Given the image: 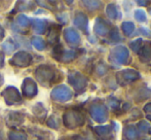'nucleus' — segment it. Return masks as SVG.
<instances>
[{"label": "nucleus", "mask_w": 151, "mask_h": 140, "mask_svg": "<svg viewBox=\"0 0 151 140\" xmlns=\"http://www.w3.org/2000/svg\"><path fill=\"white\" fill-rule=\"evenodd\" d=\"M148 133H149V134L151 135V128H149V130H148Z\"/></svg>", "instance_id": "49530a36"}, {"label": "nucleus", "mask_w": 151, "mask_h": 140, "mask_svg": "<svg viewBox=\"0 0 151 140\" xmlns=\"http://www.w3.org/2000/svg\"><path fill=\"white\" fill-rule=\"evenodd\" d=\"M2 48H3L4 52H6L7 54H10V53H12L14 50L17 48V44L14 42V40L12 39H7L6 41H4L3 43H2Z\"/></svg>", "instance_id": "b1692460"}, {"label": "nucleus", "mask_w": 151, "mask_h": 140, "mask_svg": "<svg viewBox=\"0 0 151 140\" xmlns=\"http://www.w3.org/2000/svg\"><path fill=\"white\" fill-rule=\"evenodd\" d=\"M48 22L46 20H40V19H35L32 21V28H33L34 32L37 34H43L45 31L47 30Z\"/></svg>", "instance_id": "f3484780"}, {"label": "nucleus", "mask_w": 151, "mask_h": 140, "mask_svg": "<svg viewBox=\"0 0 151 140\" xmlns=\"http://www.w3.org/2000/svg\"><path fill=\"white\" fill-rule=\"evenodd\" d=\"M7 105H14L22 102V97L18 89L14 87H7L3 92L1 93Z\"/></svg>", "instance_id": "1a4fd4ad"}, {"label": "nucleus", "mask_w": 151, "mask_h": 140, "mask_svg": "<svg viewBox=\"0 0 151 140\" xmlns=\"http://www.w3.org/2000/svg\"><path fill=\"white\" fill-rule=\"evenodd\" d=\"M138 55H139V59L142 62H149L151 61V46L148 43H145V45H142Z\"/></svg>", "instance_id": "aec40b11"}, {"label": "nucleus", "mask_w": 151, "mask_h": 140, "mask_svg": "<svg viewBox=\"0 0 151 140\" xmlns=\"http://www.w3.org/2000/svg\"><path fill=\"white\" fill-rule=\"evenodd\" d=\"M106 14L110 20H119L121 19V12L115 3H109L106 7Z\"/></svg>", "instance_id": "a211bd4d"}, {"label": "nucleus", "mask_w": 151, "mask_h": 140, "mask_svg": "<svg viewBox=\"0 0 151 140\" xmlns=\"http://www.w3.org/2000/svg\"><path fill=\"white\" fill-rule=\"evenodd\" d=\"M139 33H141V34L143 36H145V37H150L151 36V31L148 28H145V27H141V28L139 29Z\"/></svg>", "instance_id": "58836bf2"}, {"label": "nucleus", "mask_w": 151, "mask_h": 140, "mask_svg": "<svg viewBox=\"0 0 151 140\" xmlns=\"http://www.w3.org/2000/svg\"><path fill=\"white\" fill-rule=\"evenodd\" d=\"M144 112H145L147 115H151V102L144 106Z\"/></svg>", "instance_id": "ea45409f"}, {"label": "nucleus", "mask_w": 151, "mask_h": 140, "mask_svg": "<svg viewBox=\"0 0 151 140\" xmlns=\"http://www.w3.org/2000/svg\"><path fill=\"white\" fill-rule=\"evenodd\" d=\"M95 32L100 36H107L112 30V25L102 18H97L95 21Z\"/></svg>", "instance_id": "9d476101"}, {"label": "nucleus", "mask_w": 151, "mask_h": 140, "mask_svg": "<svg viewBox=\"0 0 151 140\" xmlns=\"http://www.w3.org/2000/svg\"><path fill=\"white\" fill-rule=\"evenodd\" d=\"M0 140H2V139H1V138H0Z\"/></svg>", "instance_id": "de8ad7c7"}, {"label": "nucleus", "mask_w": 151, "mask_h": 140, "mask_svg": "<svg viewBox=\"0 0 151 140\" xmlns=\"http://www.w3.org/2000/svg\"><path fill=\"white\" fill-rule=\"evenodd\" d=\"M140 78H141V74L135 69H123L116 73V80L121 87L133 84L134 82L140 79Z\"/></svg>", "instance_id": "20e7f679"}, {"label": "nucleus", "mask_w": 151, "mask_h": 140, "mask_svg": "<svg viewBox=\"0 0 151 140\" xmlns=\"http://www.w3.org/2000/svg\"><path fill=\"white\" fill-rule=\"evenodd\" d=\"M127 108H129V104H127V103H124V104H123V109L127 110Z\"/></svg>", "instance_id": "a18cd8bd"}, {"label": "nucleus", "mask_w": 151, "mask_h": 140, "mask_svg": "<svg viewBox=\"0 0 151 140\" xmlns=\"http://www.w3.org/2000/svg\"><path fill=\"white\" fill-rule=\"evenodd\" d=\"M3 82H4V79H3V76L1 75V74H0V87L2 86V84H3Z\"/></svg>", "instance_id": "c03bdc74"}, {"label": "nucleus", "mask_w": 151, "mask_h": 140, "mask_svg": "<svg viewBox=\"0 0 151 140\" xmlns=\"http://www.w3.org/2000/svg\"><path fill=\"white\" fill-rule=\"evenodd\" d=\"M64 37L69 44H78L80 42V36L78 32L72 28H68L64 31Z\"/></svg>", "instance_id": "2eb2a0df"}, {"label": "nucleus", "mask_w": 151, "mask_h": 140, "mask_svg": "<svg viewBox=\"0 0 151 140\" xmlns=\"http://www.w3.org/2000/svg\"><path fill=\"white\" fill-rule=\"evenodd\" d=\"M96 71H97L98 75H100V76L104 75V74H106V73H107V71H108L107 65H106L105 63H103V62H100L99 64L97 65Z\"/></svg>", "instance_id": "72a5a7b5"}, {"label": "nucleus", "mask_w": 151, "mask_h": 140, "mask_svg": "<svg viewBox=\"0 0 151 140\" xmlns=\"http://www.w3.org/2000/svg\"><path fill=\"white\" fill-rule=\"evenodd\" d=\"M142 43H143V40H142L141 38H138V39L134 40V41H132L131 43H129V48H131L134 52L138 54L139 51L141 50V48H142Z\"/></svg>", "instance_id": "7c9ffc66"}, {"label": "nucleus", "mask_w": 151, "mask_h": 140, "mask_svg": "<svg viewBox=\"0 0 151 140\" xmlns=\"http://www.w3.org/2000/svg\"><path fill=\"white\" fill-rule=\"evenodd\" d=\"M135 19L138 21V22H141V23L145 22V21H146L145 12H144V10H142V9H137L135 12Z\"/></svg>", "instance_id": "f704fd0d"}, {"label": "nucleus", "mask_w": 151, "mask_h": 140, "mask_svg": "<svg viewBox=\"0 0 151 140\" xmlns=\"http://www.w3.org/2000/svg\"><path fill=\"white\" fill-rule=\"evenodd\" d=\"M121 30L125 36H131L135 31V24L133 22H129V21L123 22L121 24Z\"/></svg>", "instance_id": "5701e85b"}, {"label": "nucleus", "mask_w": 151, "mask_h": 140, "mask_svg": "<svg viewBox=\"0 0 151 140\" xmlns=\"http://www.w3.org/2000/svg\"><path fill=\"white\" fill-rule=\"evenodd\" d=\"M32 61H33V57L29 53L26 52H18L17 54L14 55L12 59H10L9 62L12 63L14 66L21 67V68H25V67H28L32 64Z\"/></svg>", "instance_id": "6e6552de"}, {"label": "nucleus", "mask_w": 151, "mask_h": 140, "mask_svg": "<svg viewBox=\"0 0 151 140\" xmlns=\"http://www.w3.org/2000/svg\"><path fill=\"white\" fill-rule=\"evenodd\" d=\"M4 66V54L0 51V68Z\"/></svg>", "instance_id": "79ce46f5"}, {"label": "nucleus", "mask_w": 151, "mask_h": 140, "mask_svg": "<svg viewBox=\"0 0 151 140\" xmlns=\"http://www.w3.org/2000/svg\"><path fill=\"white\" fill-rule=\"evenodd\" d=\"M63 123L66 128L73 130V129L82 127L86 123V118L81 111L77 109L68 110L63 115Z\"/></svg>", "instance_id": "f257e3e1"}, {"label": "nucleus", "mask_w": 151, "mask_h": 140, "mask_svg": "<svg viewBox=\"0 0 151 140\" xmlns=\"http://www.w3.org/2000/svg\"><path fill=\"white\" fill-rule=\"evenodd\" d=\"M33 6V2L31 1H19L17 3L16 9L19 12H25V10H30Z\"/></svg>", "instance_id": "393cba45"}, {"label": "nucleus", "mask_w": 151, "mask_h": 140, "mask_svg": "<svg viewBox=\"0 0 151 140\" xmlns=\"http://www.w3.org/2000/svg\"><path fill=\"white\" fill-rule=\"evenodd\" d=\"M137 127L141 132H144V133H147L148 130H149V128H150L147 121H140Z\"/></svg>", "instance_id": "e433bc0d"}, {"label": "nucleus", "mask_w": 151, "mask_h": 140, "mask_svg": "<svg viewBox=\"0 0 151 140\" xmlns=\"http://www.w3.org/2000/svg\"><path fill=\"white\" fill-rule=\"evenodd\" d=\"M4 35H5V31H4L3 27L0 25V40H2L4 38Z\"/></svg>", "instance_id": "37998d69"}, {"label": "nucleus", "mask_w": 151, "mask_h": 140, "mask_svg": "<svg viewBox=\"0 0 151 140\" xmlns=\"http://www.w3.org/2000/svg\"><path fill=\"white\" fill-rule=\"evenodd\" d=\"M108 59H109V62L111 64L115 65V66L127 64V61L129 59V52L123 45L115 46V48L110 51Z\"/></svg>", "instance_id": "f03ea898"}, {"label": "nucleus", "mask_w": 151, "mask_h": 140, "mask_svg": "<svg viewBox=\"0 0 151 140\" xmlns=\"http://www.w3.org/2000/svg\"><path fill=\"white\" fill-rule=\"evenodd\" d=\"M32 110H33V113L35 115L39 116V118H44L46 115V109L43 107L42 103H37V104L32 108Z\"/></svg>", "instance_id": "bb28decb"}, {"label": "nucleus", "mask_w": 151, "mask_h": 140, "mask_svg": "<svg viewBox=\"0 0 151 140\" xmlns=\"http://www.w3.org/2000/svg\"><path fill=\"white\" fill-rule=\"evenodd\" d=\"M110 38H111L112 41H120L121 37L120 35L118 34V30L116 28H114V30H111L110 31Z\"/></svg>", "instance_id": "4c0bfd02"}, {"label": "nucleus", "mask_w": 151, "mask_h": 140, "mask_svg": "<svg viewBox=\"0 0 151 140\" xmlns=\"http://www.w3.org/2000/svg\"><path fill=\"white\" fill-rule=\"evenodd\" d=\"M81 3L83 4V6L86 8H88V10H97L99 9L100 7H101V2L100 1H95V0H93V1H81Z\"/></svg>", "instance_id": "cd10ccee"}, {"label": "nucleus", "mask_w": 151, "mask_h": 140, "mask_svg": "<svg viewBox=\"0 0 151 140\" xmlns=\"http://www.w3.org/2000/svg\"><path fill=\"white\" fill-rule=\"evenodd\" d=\"M8 138L10 140H27V135L20 131H10L8 132Z\"/></svg>", "instance_id": "a878e982"}, {"label": "nucleus", "mask_w": 151, "mask_h": 140, "mask_svg": "<svg viewBox=\"0 0 151 140\" xmlns=\"http://www.w3.org/2000/svg\"><path fill=\"white\" fill-rule=\"evenodd\" d=\"M63 46L61 45V44H56V45L54 46V50H52V57H54L56 60H60V57L62 55V53H63Z\"/></svg>", "instance_id": "473e14b6"}, {"label": "nucleus", "mask_w": 151, "mask_h": 140, "mask_svg": "<svg viewBox=\"0 0 151 140\" xmlns=\"http://www.w3.org/2000/svg\"><path fill=\"white\" fill-rule=\"evenodd\" d=\"M48 34L47 38L50 43L52 44H58L59 42V37H60V31H61V26L58 24H52L48 29Z\"/></svg>", "instance_id": "4468645a"}, {"label": "nucleus", "mask_w": 151, "mask_h": 140, "mask_svg": "<svg viewBox=\"0 0 151 140\" xmlns=\"http://www.w3.org/2000/svg\"><path fill=\"white\" fill-rule=\"evenodd\" d=\"M74 25L78 29L83 31L86 34L88 33V18L86 14H83L81 12H77L75 14V17H74Z\"/></svg>", "instance_id": "f8f14e48"}, {"label": "nucleus", "mask_w": 151, "mask_h": 140, "mask_svg": "<svg viewBox=\"0 0 151 140\" xmlns=\"http://www.w3.org/2000/svg\"><path fill=\"white\" fill-rule=\"evenodd\" d=\"M25 115L19 111H12L6 116V125L8 127H17L24 123Z\"/></svg>", "instance_id": "ddd939ff"}, {"label": "nucleus", "mask_w": 151, "mask_h": 140, "mask_svg": "<svg viewBox=\"0 0 151 140\" xmlns=\"http://www.w3.org/2000/svg\"><path fill=\"white\" fill-rule=\"evenodd\" d=\"M95 133L100 138H103L106 140L111 137V126H108V125H106V126H97L95 127Z\"/></svg>", "instance_id": "6ab92c4d"}, {"label": "nucleus", "mask_w": 151, "mask_h": 140, "mask_svg": "<svg viewBox=\"0 0 151 140\" xmlns=\"http://www.w3.org/2000/svg\"><path fill=\"white\" fill-rule=\"evenodd\" d=\"M50 96H52V100L57 101V102H67V101L71 100L73 94H72V91L67 86L62 84V86L56 87L52 91Z\"/></svg>", "instance_id": "423d86ee"}, {"label": "nucleus", "mask_w": 151, "mask_h": 140, "mask_svg": "<svg viewBox=\"0 0 151 140\" xmlns=\"http://www.w3.org/2000/svg\"><path fill=\"white\" fill-rule=\"evenodd\" d=\"M77 57V53L75 52V51H63V53H62L61 57H60V60L61 62H71V61H73L74 59Z\"/></svg>", "instance_id": "4be33fe9"}, {"label": "nucleus", "mask_w": 151, "mask_h": 140, "mask_svg": "<svg viewBox=\"0 0 151 140\" xmlns=\"http://www.w3.org/2000/svg\"><path fill=\"white\" fill-rule=\"evenodd\" d=\"M32 44L37 51H43L45 48V41L40 37L32 38Z\"/></svg>", "instance_id": "c756f323"}, {"label": "nucleus", "mask_w": 151, "mask_h": 140, "mask_svg": "<svg viewBox=\"0 0 151 140\" xmlns=\"http://www.w3.org/2000/svg\"><path fill=\"white\" fill-rule=\"evenodd\" d=\"M56 77V71L48 65H40L35 71V78L43 86H50Z\"/></svg>", "instance_id": "7ed1b4c3"}, {"label": "nucleus", "mask_w": 151, "mask_h": 140, "mask_svg": "<svg viewBox=\"0 0 151 140\" xmlns=\"http://www.w3.org/2000/svg\"><path fill=\"white\" fill-rule=\"evenodd\" d=\"M68 82L74 88L77 93H82L88 87L86 77L78 71H71L68 74Z\"/></svg>", "instance_id": "39448f33"}, {"label": "nucleus", "mask_w": 151, "mask_h": 140, "mask_svg": "<svg viewBox=\"0 0 151 140\" xmlns=\"http://www.w3.org/2000/svg\"><path fill=\"white\" fill-rule=\"evenodd\" d=\"M107 101H108V104L110 105V107L113 110H117L118 108L120 107V101L118 100V99H116L115 97L110 96Z\"/></svg>", "instance_id": "2f4dec72"}, {"label": "nucleus", "mask_w": 151, "mask_h": 140, "mask_svg": "<svg viewBox=\"0 0 151 140\" xmlns=\"http://www.w3.org/2000/svg\"><path fill=\"white\" fill-rule=\"evenodd\" d=\"M47 126L50 127V128H52V129H58L59 128V126H60V123H59V121L57 120V118L56 116H50V118H48V121H47Z\"/></svg>", "instance_id": "c9c22d12"}, {"label": "nucleus", "mask_w": 151, "mask_h": 140, "mask_svg": "<svg viewBox=\"0 0 151 140\" xmlns=\"http://www.w3.org/2000/svg\"><path fill=\"white\" fill-rule=\"evenodd\" d=\"M150 71H151V68H150Z\"/></svg>", "instance_id": "09e8293b"}, {"label": "nucleus", "mask_w": 151, "mask_h": 140, "mask_svg": "<svg viewBox=\"0 0 151 140\" xmlns=\"http://www.w3.org/2000/svg\"><path fill=\"white\" fill-rule=\"evenodd\" d=\"M22 91L23 94L27 98H32V97L36 96V94L38 93L37 84H36V82L32 78H25L22 84Z\"/></svg>", "instance_id": "9b49d317"}, {"label": "nucleus", "mask_w": 151, "mask_h": 140, "mask_svg": "<svg viewBox=\"0 0 151 140\" xmlns=\"http://www.w3.org/2000/svg\"><path fill=\"white\" fill-rule=\"evenodd\" d=\"M16 22L17 24L19 25V26L23 27V28H26V27H28L29 25H30V20H29L28 17H26L25 14H19L18 17H17L16 19Z\"/></svg>", "instance_id": "c85d7f7f"}, {"label": "nucleus", "mask_w": 151, "mask_h": 140, "mask_svg": "<svg viewBox=\"0 0 151 140\" xmlns=\"http://www.w3.org/2000/svg\"><path fill=\"white\" fill-rule=\"evenodd\" d=\"M123 140H138L139 139V133H138L137 127L134 125L125 126L123 129Z\"/></svg>", "instance_id": "dca6fc26"}, {"label": "nucleus", "mask_w": 151, "mask_h": 140, "mask_svg": "<svg viewBox=\"0 0 151 140\" xmlns=\"http://www.w3.org/2000/svg\"><path fill=\"white\" fill-rule=\"evenodd\" d=\"M90 114L93 120L98 123H105L108 120V110L104 104H93L90 107Z\"/></svg>", "instance_id": "0eeeda50"}, {"label": "nucleus", "mask_w": 151, "mask_h": 140, "mask_svg": "<svg viewBox=\"0 0 151 140\" xmlns=\"http://www.w3.org/2000/svg\"><path fill=\"white\" fill-rule=\"evenodd\" d=\"M151 98V90L148 88H142L141 90H139L136 94L135 100L137 102H140V101H144L147 100V99Z\"/></svg>", "instance_id": "412c9836"}, {"label": "nucleus", "mask_w": 151, "mask_h": 140, "mask_svg": "<svg viewBox=\"0 0 151 140\" xmlns=\"http://www.w3.org/2000/svg\"><path fill=\"white\" fill-rule=\"evenodd\" d=\"M137 4H139L140 6H148L150 4V1H143V0H138L137 1Z\"/></svg>", "instance_id": "a19ab883"}]
</instances>
